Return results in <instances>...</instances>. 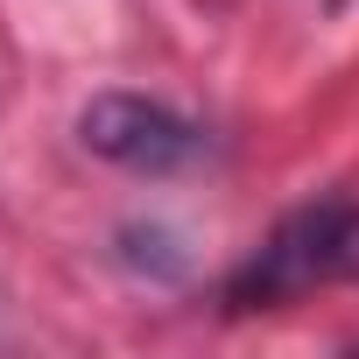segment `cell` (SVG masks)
<instances>
[{
	"instance_id": "cell-2",
	"label": "cell",
	"mask_w": 359,
	"mask_h": 359,
	"mask_svg": "<svg viewBox=\"0 0 359 359\" xmlns=\"http://www.w3.org/2000/svg\"><path fill=\"white\" fill-rule=\"evenodd\" d=\"M78 141L99 162L134 169V176H176V169H198L212 155V134L191 113H176L162 99H141V92H99V99H85Z\"/></svg>"
},
{
	"instance_id": "cell-1",
	"label": "cell",
	"mask_w": 359,
	"mask_h": 359,
	"mask_svg": "<svg viewBox=\"0 0 359 359\" xmlns=\"http://www.w3.org/2000/svg\"><path fill=\"white\" fill-rule=\"evenodd\" d=\"M359 275V205L345 198H324V205H303L289 212L268 247L226 282V303L233 310H268V303H289L317 282H345Z\"/></svg>"
}]
</instances>
